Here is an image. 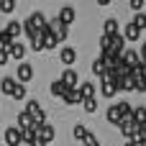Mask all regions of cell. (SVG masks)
I'll return each mask as SVG.
<instances>
[{"label": "cell", "mask_w": 146, "mask_h": 146, "mask_svg": "<svg viewBox=\"0 0 146 146\" xmlns=\"http://www.w3.org/2000/svg\"><path fill=\"white\" fill-rule=\"evenodd\" d=\"M46 23H49V31L56 36V41H59V44H62V41H67V33H69V28H67V26H64L59 18H49Z\"/></svg>", "instance_id": "obj_1"}, {"label": "cell", "mask_w": 146, "mask_h": 146, "mask_svg": "<svg viewBox=\"0 0 146 146\" xmlns=\"http://www.w3.org/2000/svg\"><path fill=\"white\" fill-rule=\"evenodd\" d=\"M100 92H103L105 98H113V95L118 92V82H115V80H113V77H110L108 72H105V74L100 77Z\"/></svg>", "instance_id": "obj_2"}, {"label": "cell", "mask_w": 146, "mask_h": 146, "mask_svg": "<svg viewBox=\"0 0 146 146\" xmlns=\"http://www.w3.org/2000/svg\"><path fill=\"white\" fill-rule=\"evenodd\" d=\"M121 64H126L128 69H139V67H141V56H139V51L126 49V51L121 54Z\"/></svg>", "instance_id": "obj_3"}, {"label": "cell", "mask_w": 146, "mask_h": 146, "mask_svg": "<svg viewBox=\"0 0 146 146\" xmlns=\"http://www.w3.org/2000/svg\"><path fill=\"white\" fill-rule=\"evenodd\" d=\"M15 80H18L21 85L31 82V80H33V67H31L28 62H21V64H18V72H15Z\"/></svg>", "instance_id": "obj_4"}, {"label": "cell", "mask_w": 146, "mask_h": 146, "mask_svg": "<svg viewBox=\"0 0 146 146\" xmlns=\"http://www.w3.org/2000/svg\"><path fill=\"white\" fill-rule=\"evenodd\" d=\"M59 80H62V85H64L67 90H72V87H77V85H80V74L74 72V67H69V69H64Z\"/></svg>", "instance_id": "obj_5"}, {"label": "cell", "mask_w": 146, "mask_h": 146, "mask_svg": "<svg viewBox=\"0 0 146 146\" xmlns=\"http://www.w3.org/2000/svg\"><path fill=\"white\" fill-rule=\"evenodd\" d=\"M59 56H62V64L69 69L74 62H77V49L74 46H62V51H59Z\"/></svg>", "instance_id": "obj_6"}, {"label": "cell", "mask_w": 146, "mask_h": 146, "mask_svg": "<svg viewBox=\"0 0 146 146\" xmlns=\"http://www.w3.org/2000/svg\"><path fill=\"white\" fill-rule=\"evenodd\" d=\"M3 139H5V144H8V146H21V144H23V141H21V131H18L15 126H8L5 133H3Z\"/></svg>", "instance_id": "obj_7"}, {"label": "cell", "mask_w": 146, "mask_h": 146, "mask_svg": "<svg viewBox=\"0 0 146 146\" xmlns=\"http://www.w3.org/2000/svg\"><path fill=\"white\" fill-rule=\"evenodd\" d=\"M74 15H77V13H74V8H72V5H64V8H59V15H56V18L69 28V26H72V21H74Z\"/></svg>", "instance_id": "obj_8"}, {"label": "cell", "mask_w": 146, "mask_h": 146, "mask_svg": "<svg viewBox=\"0 0 146 146\" xmlns=\"http://www.w3.org/2000/svg\"><path fill=\"white\" fill-rule=\"evenodd\" d=\"M26 21H28V23H31L33 28H38V31H41V28H46V15H44L41 10H33V13H31V15L26 18Z\"/></svg>", "instance_id": "obj_9"}, {"label": "cell", "mask_w": 146, "mask_h": 146, "mask_svg": "<svg viewBox=\"0 0 146 146\" xmlns=\"http://www.w3.org/2000/svg\"><path fill=\"white\" fill-rule=\"evenodd\" d=\"M3 33H5L8 38H13V41H15V38L23 33V26H21L18 21H8V26H5V31H3Z\"/></svg>", "instance_id": "obj_10"}, {"label": "cell", "mask_w": 146, "mask_h": 146, "mask_svg": "<svg viewBox=\"0 0 146 146\" xmlns=\"http://www.w3.org/2000/svg\"><path fill=\"white\" fill-rule=\"evenodd\" d=\"M8 56H10V59H15V62H21V59L26 56V46H23L21 41H13V44H10V49H8Z\"/></svg>", "instance_id": "obj_11"}, {"label": "cell", "mask_w": 146, "mask_h": 146, "mask_svg": "<svg viewBox=\"0 0 146 146\" xmlns=\"http://www.w3.org/2000/svg\"><path fill=\"white\" fill-rule=\"evenodd\" d=\"M62 100H64L67 105H77V103H82V95H80V90H77V87H72V90H64Z\"/></svg>", "instance_id": "obj_12"}, {"label": "cell", "mask_w": 146, "mask_h": 146, "mask_svg": "<svg viewBox=\"0 0 146 146\" xmlns=\"http://www.w3.org/2000/svg\"><path fill=\"white\" fill-rule=\"evenodd\" d=\"M54 136H56V131H54V126H51V123H46V126H41V128H38V139H41L44 144H51V141H54Z\"/></svg>", "instance_id": "obj_13"}, {"label": "cell", "mask_w": 146, "mask_h": 146, "mask_svg": "<svg viewBox=\"0 0 146 146\" xmlns=\"http://www.w3.org/2000/svg\"><path fill=\"white\" fill-rule=\"evenodd\" d=\"M105 118H108V123H113V126H121V121H123V115H121V110H118V103L108 108V113H105Z\"/></svg>", "instance_id": "obj_14"}, {"label": "cell", "mask_w": 146, "mask_h": 146, "mask_svg": "<svg viewBox=\"0 0 146 146\" xmlns=\"http://www.w3.org/2000/svg\"><path fill=\"white\" fill-rule=\"evenodd\" d=\"M103 36H118V21H115V18H105V23H103Z\"/></svg>", "instance_id": "obj_15"}, {"label": "cell", "mask_w": 146, "mask_h": 146, "mask_svg": "<svg viewBox=\"0 0 146 146\" xmlns=\"http://www.w3.org/2000/svg\"><path fill=\"white\" fill-rule=\"evenodd\" d=\"M15 87H18V80H15V77H3V80H0V90H3L5 95H13Z\"/></svg>", "instance_id": "obj_16"}, {"label": "cell", "mask_w": 146, "mask_h": 146, "mask_svg": "<svg viewBox=\"0 0 146 146\" xmlns=\"http://www.w3.org/2000/svg\"><path fill=\"white\" fill-rule=\"evenodd\" d=\"M121 36H123L126 41H139V36H141V31H139V28H136L133 23H128V26L123 28V33H121Z\"/></svg>", "instance_id": "obj_17"}, {"label": "cell", "mask_w": 146, "mask_h": 146, "mask_svg": "<svg viewBox=\"0 0 146 146\" xmlns=\"http://www.w3.org/2000/svg\"><path fill=\"white\" fill-rule=\"evenodd\" d=\"M77 90H80L82 100H85V98H95V82H80Z\"/></svg>", "instance_id": "obj_18"}, {"label": "cell", "mask_w": 146, "mask_h": 146, "mask_svg": "<svg viewBox=\"0 0 146 146\" xmlns=\"http://www.w3.org/2000/svg\"><path fill=\"white\" fill-rule=\"evenodd\" d=\"M31 123H33V118H31L26 110H23V113H18V126H15L18 131H26V128H31Z\"/></svg>", "instance_id": "obj_19"}, {"label": "cell", "mask_w": 146, "mask_h": 146, "mask_svg": "<svg viewBox=\"0 0 146 146\" xmlns=\"http://www.w3.org/2000/svg\"><path fill=\"white\" fill-rule=\"evenodd\" d=\"M21 26H23V33L28 36V41H36V38H38V28H33L28 21H26V23H21Z\"/></svg>", "instance_id": "obj_20"}, {"label": "cell", "mask_w": 146, "mask_h": 146, "mask_svg": "<svg viewBox=\"0 0 146 146\" xmlns=\"http://www.w3.org/2000/svg\"><path fill=\"white\" fill-rule=\"evenodd\" d=\"M92 72H95V74H98V77H103V74H105V72H108V67H105V62H103V59H100V56H98V59H95V62H92Z\"/></svg>", "instance_id": "obj_21"}, {"label": "cell", "mask_w": 146, "mask_h": 146, "mask_svg": "<svg viewBox=\"0 0 146 146\" xmlns=\"http://www.w3.org/2000/svg\"><path fill=\"white\" fill-rule=\"evenodd\" d=\"M118 90H123V92H131V90H136V82H133L131 77H126V80H121V82H118Z\"/></svg>", "instance_id": "obj_22"}, {"label": "cell", "mask_w": 146, "mask_h": 146, "mask_svg": "<svg viewBox=\"0 0 146 146\" xmlns=\"http://www.w3.org/2000/svg\"><path fill=\"white\" fill-rule=\"evenodd\" d=\"M49 90H51V95H56V98H62V95H64V90H67V87H64V85H62V80H54V82H51V87H49Z\"/></svg>", "instance_id": "obj_23"}, {"label": "cell", "mask_w": 146, "mask_h": 146, "mask_svg": "<svg viewBox=\"0 0 146 146\" xmlns=\"http://www.w3.org/2000/svg\"><path fill=\"white\" fill-rule=\"evenodd\" d=\"M82 108H85V113H95V110H98L95 98H85V100H82Z\"/></svg>", "instance_id": "obj_24"}, {"label": "cell", "mask_w": 146, "mask_h": 146, "mask_svg": "<svg viewBox=\"0 0 146 146\" xmlns=\"http://www.w3.org/2000/svg\"><path fill=\"white\" fill-rule=\"evenodd\" d=\"M131 23H133V26H136L139 31H144V28H146V15H144V13H136Z\"/></svg>", "instance_id": "obj_25"}, {"label": "cell", "mask_w": 146, "mask_h": 146, "mask_svg": "<svg viewBox=\"0 0 146 146\" xmlns=\"http://www.w3.org/2000/svg\"><path fill=\"white\" fill-rule=\"evenodd\" d=\"M10 98H13V100H26V85H21V82H18V87L13 90V95H10Z\"/></svg>", "instance_id": "obj_26"}, {"label": "cell", "mask_w": 146, "mask_h": 146, "mask_svg": "<svg viewBox=\"0 0 146 146\" xmlns=\"http://www.w3.org/2000/svg\"><path fill=\"white\" fill-rule=\"evenodd\" d=\"M0 10H3V13H13V10H15V3H13V0H0Z\"/></svg>", "instance_id": "obj_27"}, {"label": "cell", "mask_w": 146, "mask_h": 146, "mask_svg": "<svg viewBox=\"0 0 146 146\" xmlns=\"http://www.w3.org/2000/svg\"><path fill=\"white\" fill-rule=\"evenodd\" d=\"M87 133H90V131H87L85 126H74V139H80V141H85V139H87Z\"/></svg>", "instance_id": "obj_28"}, {"label": "cell", "mask_w": 146, "mask_h": 146, "mask_svg": "<svg viewBox=\"0 0 146 146\" xmlns=\"http://www.w3.org/2000/svg\"><path fill=\"white\" fill-rule=\"evenodd\" d=\"M110 44H113V36H100V49H103V51H108Z\"/></svg>", "instance_id": "obj_29"}, {"label": "cell", "mask_w": 146, "mask_h": 146, "mask_svg": "<svg viewBox=\"0 0 146 146\" xmlns=\"http://www.w3.org/2000/svg\"><path fill=\"white\" fill-rule=\"evenodd\" d=\"M85 146H100L98 136H95V133H87V139H85Z\"/></svg>", "instance_id": "obj_30"}, {"label": "cell", "mask_w": 146, "mask_h": 146, "mask_svg": "<svg viewBox=\"0 0 146 146\" xmlns=\"http://www.w3.org/2000/svg\"><path fill=\"white\" fill-rule=\"evenodd\" d=\"M131 8H133L136 13H141V8H144V0H131Z\"/></svg>", "instance_id": "obj_31"}, {"label": "cell", "mask_w": 146, "mask_h": 146, "mask_svg": "<svg viewBox=\"0 0 146 146\" xmlns=\"http://www.w3.org/2000/svg\"><path fill=\"white\" fill-rule=\"evenodd\" d=\"M31 49H33V51H44V44H41V38L31 41Z\"/></svg>", "instance_id": "obj_32"}, {"label": "cell", "mask_w": 146, "mask_h": 146, "mask_svg": "<svg viewBox=\"0 0 146 146\" xmlns=\"http://www.w3.org/2000/svg\"><path fill=\"white\" fill-rule=\"evenodd\" d=\"M8 59H10V56H8V51H5V49H0V67H5V64H8Z\"/></svg>", "instance_id": "obj_33"}, {"label": "cell", "mask_w": 146, "mask_h": 146, "mask_svg": "<svg viewBox=\"0 0 146 146\" xmlns=\"http://www.w3.org/2000/svg\"><path fill=\"white\" fill-rule=\"evenodd\" d=\"M136 90L139 92H146V80H136Z\"/></svg>", "instance_id": "obj_34"}, {"label": "cell", "mask_w": 146, "mask_h": 146, "mask_svg": "<svg viewBox=\"0 0 146 146\" xmlns=\"http://www.w3.org/2000/svg\"><path fill=\"white\" fill-rule=\"evenodd\" d=\"M139 77L146 80V64H144V62H141V67H139Z\"/></svg>", "instance_id": "obj_35"}, {"label": "cell", "mask_w": 146, "mask_h": 146, "mask_svg": "<svg viewBox=\"0 0 146 146\" xmlns=\"http://www.w3.org/2000/svg\"><path fill=\"white\" fill-rule=\"evenodd\" d=\"M139 56H141V62L146 64V41H144V46H141V51H139Z\"/></svg>", "instance_id": "obj_36"}, {"label": "cell", "mask_w": 146, "mask_h": 146, "mask_svg": "<svg viewBox=\"0 0 146 146\" xmlns=\"http://www.w3.org/2000/svg\"><path fill=\"white\" fill-rule=\"evenodd\" d=\"M28 146H49V144H44L41 139H36V141H31V144H28Z\"/></svg>", "instance_id": "obj_37"}, {"label": "cell", "mask_w": 146, "mask_h": 146, "mask_svg": "<svg viewBox=\"0 0 146 146\" xmlns=\"http://www.w3.org/2000/svg\"><path fill=\"white\" fill-rule=\"evenodd\" d=\"M123 146H139V144H136V141H131V139H128V141H126V144H123Z\"/></svg>", "instance_id": "obj_38"}]
</instances>
